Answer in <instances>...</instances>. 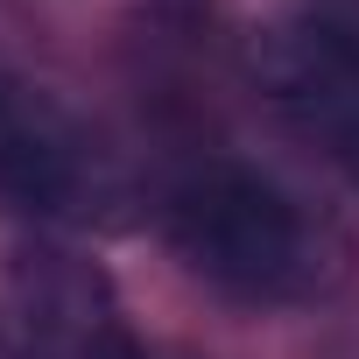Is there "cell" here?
I'll use <instances>...</instances> for the list:
<instances>
[{"instance_id":"obj_1","label":"cell","mask_w":359,"mask_h":359,"mask_svg":"<svg viewBox=\"0 0 359 359\" xmlns=\"http://www.w3.org/2000/svg\"><path fill=\"white\" fill-rule=\"evenodd\" d=\"M155 212L184 275L247 310H310L359 275V233L303 184L240 155L176 169Z\"/></svg>"},{"instance_id":"obj_5","label":"cell","mask_w":359,"mask_h":359,"mask_svg":"<svg viewBox=\"0 0 359 359\" xmlns=\"http://www.w3.org/2000/svg\"><path fill=\"white\" fill-rule=\"evenodd\" d=\"M113 359H184V352H169V345H148V338L134 331V338H127V345H120Z\"/></svg>"},{"instance_id":"obj_2","label":"cell","mask_w":359,"mask_h":359,"mask_svg":"<svg viewBox=\"0 0 359 359\" xmlns=\"http://www.w3.org/2000/svg\"><path fill=\"white\" fill-rule=\"evenodd\" d=\"M0 205L43 240L113 233L141 212V176L64 92L0 71Z\"/></svg>"},{"instance_id":"obj_4","label":"cell","mask_w":359,"mask_h":359,"mask_svg":"<svg viewBox=\"0 0 359 359\" xmlns=\"http://www.w3.org/2000/svg\"><path fill=\"white\" fill-rule=\"evenodd\" d=\"M134 338L113 282L71 240H29L0 282V359H113Z\"/></svg>"},{"instance_id":"obj_3","label":"cell","mask_w":359,"mask_h":359,"mask_svg":"<svg viewBox=\"0 0 359 359\" xmlns=\"http://www.w3.org/2000/svg\"><path fill=\"white\" fill-rule=\"evenodd\" d=\"M261 106L359 191V29L331 15L268 22L247 50Z\"/></svg>"}]
</instances>
